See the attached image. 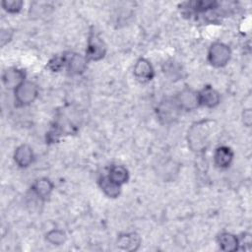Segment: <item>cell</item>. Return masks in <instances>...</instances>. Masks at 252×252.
Instances as JSON below:
<instances>
[{"label": "cell", "instance_id": "16", "mask_svg": "<svg viewBox=\"0 0 252 252\" xmlns=\"http://www.w3.org/2000/svg\"><path fill=\"white\" fill-rule=\"evenodd\" d=\"M98 186L108 198H117L121 193V185L112 181L107 175L98 178Z\"/></svg>", "mask_w": 252, "mask_h": 252}, {"label": "cell", "instance_id": "9", "mask_svg": "<svg viewBox=\"0 0 252 252\" xmlns=\"http://www.w3.org/2000/svg\"><path fill=\"white\" fill-rule=\"evenodd\" d=\"M134 76L140 82H149L155 77V69L146 58H139L134 65Z\"/></svg>", "mask_w": 252, "mask_h": 252}, {"label": "cell", "instance_id": "13", "mask_svg": "<svg viewBox=\"0 0 252 252\" xmlns=\"http://www.w3.org/2000/svg\"><path fill=\"white\" fill-rule=\"evenodd\" d=\"M234 154L227 146H220L215 150L214 162L219 168H227L232 160Z\"/></svg>", "mask_w": 252, "mask_h": 252}, {"label": "cell", "instance_id": "14", "mask_svg": "<svg viewBox=\"0 0 252 252\" xmlns=\"http://www.w3.org/2000/svg\"><path fill=\"white\" fill-rule=\"evenodd\" d=\"M117 247L126 251H135L140 247L141 238L135 232L119 234L116 240Z\"/></svg>", "mask_w": 252, "mask_h": 252}, {"label": "cell", "instance_id": "23", "mask_svg": "<svg viewBox=\"0 0 252 252\" xmlns=\"http://www.w3.org/2000/svg\"><path fill=\"white\" fill-rule=\"evenodd\" d=\"M13 30L11 29H5L2 30L0 32V44L1 46H4L5 44H7L13 37Z\"/></svg>", "mask_w": 252, "mask_h": 252}, {"label": "cell", "instance_id": "4", "mask_svg": "<svg viewBox=\"0 0 252 252\" xmlns=\"http://www.w3.org/2000/svg\"><path fill=\"white\" fill-rule=\"evenodd\" d=\"M14 92L15 99L20 105H29L38 96V88L31 81H25Z\"/></svg>", "mask_w": 252, "mask_h": 252}, {"label": "cell", "instance_id": "6", "mask_svg": "<svg viewBox=\"0 0 252 252\" xmlns=\"http://www.w3.org/2000/svg\"><path fill=\"white\" fill-rule=\"evenodd\" d=\"M181 110L192 111L200 106L198 92L191 88L182 89L174 97Z\"/></svg>", "mask_w": 252, "mask_h": 252}, {"label": "cell", "instance_id": "12", "mask_svg": "<svg viewBox=\"0 0 252 252\" xmlns=\"http://www.w3.org/2000/svg\"><path fill=\"white\" fill-rule=\"evenodd\" d=\"M53 188L54 185L49 178L40 177L33 182L31 189L35 197H37L40 200H44L47 197H49V195L53 191Z\"/></svg>", "mask_w": 252, "mask_h": 252}, {"label": "cell", "instance_id": "1", "mask_svg": "<svg viewBox=\"0 0 252 252\" xmlns=\"http://www.w3.org/2000/svg\"><path fill=\"white\" fill-rule=\"evenodd\" d=\"M211 120H202L194 123L188 130V146L194 152L205 151L211 138Z\"/></svg>", "mask_w": 252, "mask_h": 252}, {"label": "cell", "instance_id": "19", "mask_svg": "<svg viewBox=\"0 0 252 252\" xmlns=\"http://www.w3.org/2000/svg\"><path fill=\"white\" fill-rule=\"evenodd\" d=\"M189 6L192 10L196 12H206L218 7V2L216 1H193L189 3Z\"/></svg>", "mask_w": 252, "mask_h": 252}, {"label": "cell", "instance_id": "18", "mask_svg": "<svg viewBox=\"0 0 252 252\" xmlns=\"http://www.w3.org/2000/svg\"><path fill=\"white\" fill-rule=\"evenodd\" d=\"M45 239L52 245H62L66 241V234L61 229H52L45 234Z\"/></svg>", "mask_w": 252, "mask_h": 252}, {"label": "cell", "instance_id": "3", "mask_svg": "<svg viewBox=\"0 0 252 252\" xmlns=\"http://www.w3.org/2000/svg\"><path fill=\"white\" fill-rule=\"evenodd\" d=\"M231 57V50L228 45L222 42H214L208 51L209 63L216 67L220 68L225 66Z\"/></svg>", "mask_w": 252, "mask_h": 252}, {"label": "cell", "instance_id": "22", "mask_svg": "<svg viewBox=\"0 0 252 252\" xmlns=\"http://www.w3.org/2000/svg\"><path fill=\"white\" fill-rule=\"evenodd\" d=\"M23 4L24 3L21 0H4L1 3L3 9L11 14L19 13L23 8Z\"/></svg>", "mask_w": 252, "mask_h": 252}, {"label": "cell", "instance_id": "20", "mask_svg": "<svg viewBox=\"0 0 252 252\" xmlns=\"http://www.w3.org/2000/svg\"><path fill=\"white\" fill-rule=\"evenodd\" d=\"M66 58H67L66 54L54 56L47 63V68L53 72L60 71L64 67V65H66Z\"/></svg>", "mask_w": 252, "mask_h": 252}, {"label": "cell", "instance_id": "2", "mask_svg": "<svg viewBox=\"0 0 252 252\" xmlns=\"http://www.w3.org/2000/svg\"><path fill=\"white\" fill-rule=\"evenodd\" d=\"M156 112L159 122L161 124L168 125L179 118L181 109L174 98H165L158 104Z\"/></svg>", "mask_w": 252, "mask_h": 252}, {"label": "cell", "instance_id": "10", "mask_svg": "<svg viewBox=\"0 0 252 252\" xmlns=\"http://www.w3.org/2000/svg\"><path fill=\"white\" fill-rule=\"evenodd\" d=\"M34 158L32 148L28 144H22L16 148L14 152V160L16 164L22 168L30 166Z\"/></svg>", "mask_w": 252, "mask_h": 252}, {"label": "cell", "instance_id": "15", "mask_svg": "<svg viewBox=\"0 0 252 252\" xmlns=\"http://www.w3.org/2000/svg\"><path fill=\"white\" fill-rule=\"evenodd\" d=\"M218 244L222 251L234 252L239 249L238 236L230 232H221L218 236Z\"/></svg>", "mask_w": 252, "mask_h": 252}, {"label": "cell", "instance_id": "7", "mask_svg": "<svg viewBox=\"0 0 252 252\" xmlns=\"http://www.w3.org/2000/svg\"><path fill=\"white\" fill-rule=\"evenodd\" d=\"M26 81V73L19 68H9L2 75V82L6 89L16 90Z\"/></svg>", "mask_w": 252, "mask_h": 252}, {"label": "cell", "instance_id": "21", "mask_svg": "<svg viewBox=\"0 0 252 252\" xmlns=\"http://www.w3.org/2000/svg\"><path fill=\"white\" fill-rule=\"evenodd\" d=\"M181 69L175 62L171 61V62H166L164 64V68H163V73L171 80L174 79H179L181 76V72L182 71H175V70H179Z\"/></svg>", "mask_w": 252, "mask_h": 252}, {"label": "cell", "instance_id": "5", "mask_svg": "<svg viewBox=\"0 0 252 252\" xmlns=\"http://www.w3.org/2000/svg\"><path fill=\"white\" fill-rule=\"evenodd\" d=\"M106 54V45L102 38L94 32H92L88 39L86 57L88 60L98 61Z\"/></svg>", "mask_w": 252, "mask_h": 252}, {"label": "cell", "instance_id": "24", "mask_svg": "<svg viewBox=\"0 0 252 252\" xmlns=\"http://www.w3.org/2000/svg\"><path fill=\"white\" fill-rule=\"evenodd\" d=\"M242 117H243V123L244 125H246L247 127H249L251 125L252 122V113L250 109H245L242 113Z\"/></svg>", "mask_w": 252, "mask_h": 252}, {"label": "cell", "instance_id": "11", "mask_svg": "<svg viewBox=\"0 0 252 252\" xmlns=\"http://www.w3.org/2000/svg\"><path fill=\"white\" fill-rule=\"evenodd\" d=\"M198 95L200 105L208 108H214L220 102V95L219 92L211 86L204 87L198 92Z\"/></svg>", "mask_w": 252, "mask_h": 252}, {"label": "cell", "instance_id": "8", "mask_svg": "<svg viewBox=\"0 0 252 252\" xmlns=\"http://www.w3.org/2000/svg\"><path fill=\"white\" fill-rule=\"evenodd\" d=\"M88 59L80 53H69L66 58L67 70L71 75H81L88 67Z\"/></svg>", "mask_w": 252, "mask_h": 252}, {"label": "cell", "instance_id": "17", "mask_svg": "<svg viewBox=\"0 0 252 252\" xmlns=\"http://www.w3.org/2000/svg\"><path fill=\"white\" fill-rule=\"evenodd\" d=\"M107 176L115 183H117L119 185H123L129 179V172H128L127 168L124 167L123 165L115 164V165L110 166Z\"/></svg>", "mask_w": 252, "mask_h": 252}]
</instances>
